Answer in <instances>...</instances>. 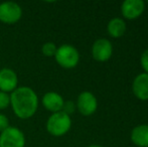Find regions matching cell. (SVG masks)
Wrapping results in <instances>:
<instances>
[{
  "label": "cell",
  "mask_w": 148,
  "mask_h": 147,
  "mask_svg": "<svg viewBox=\"0 0 148 147\" xmlns=\"http://www.w3.org/2000/svg\"><path fill=\"white\" fill-rule=\"evenodd\" d=\"M38 96L30 87H18L10 94V107L14 115L21 120L33 117L38 109Z\"/></svg>",
  "instance_id": "obj_1"
},
{
  "label": "cell",
  "mask_w": 148,
  "mask_h": 147,
  "mask_svg": "<svg viewBox=\"0 0 148 147\" xmlns=\"http://www.w3.org/2000/svg\"><path fill=\"white\" fill-rule=\"evenodd\" d=\"M72 127V118L62 111L53 113L45 124L47 131L53 137H62L66 135Z\"/></svg>",
  "instance_id": "obj_2"
},
{
  "label": "cell",
  "mask_w": 148,
  "mask_h": 147,
  "mask_svg": "<svg viewBox=\"0 0 148 147\" xmlns=\"http://www.w3.org/2000/svg\"><path fill=\"white\" fill-rule=\"evenodd\" d=\"M55 59L60 67L66 70L74 69L80 62V53L72 44H62L58 46Z\"/></svg>",
  "instance_id": "obj_3"
},
{
  "label": "cell",
  "mask_w": 148,
  "mask_h": 147,
  "mask_svg": "<svg viewBox=\"0 0 148 147\" xmlns=\"http://www.w3.org/2000/svg\"><path fill=\"white\" fill-rule=\"evenodd\" d=\"M26 138L23 131L9 126L0 133V147H25Z\"/></svg>",
  "instance_id": "obj_4"
},
{
  "label": "cell",
  "mask_w": 148,
  "mask_h": 147,
  "mask_svg": "<svg viewBox=\"0 0 148 147\" xmlns=\"http://www.w3.org/2000/svg\"><path fill=\"white\" fill-rule=\"evenodd\" d=\"M22 8L18 3L6 1L0 3V22L4 24H15L22 17Z\"/></svg>",
  "instance_id": "obj_5"
},
{
  "label": "cell",
  "mask_w": 148,
  "mask_h": 147,
  "mask_svg": "<svg viewBox=\"0 0 148 147\" xmlns=\"http://www.w3.org/2000/svg\"><path fill=\"white\" fill-rule=\"evenodd\" d=\"M76 106L83 116H91L97 111L98 101L93 93L89 91L82 92L78 96Z\"/></svg>",
  "instance_id": "obj_6"
},
{
  "label": "cell",
  "mask_w": 148,
  "mask_h": 147,
  "mask_svg": "<svg viewBox=\"0 0 148 147\" xmlns=\"http://www.w3.org/2000/svg\"><path fill=\"white\" fill-rule=\"evenodd\" d=\"M92 57L97 62H107L113 53L112 42L107 38H99L92 45Z\"/></svg>",
  "instance_id": "obj_7"
},
{
  "label": "cell",
  "mask_w": 148,
  "mask_h": 147,
  "mask_svg": "<svg viewBox=\"0 0 148 147\" xmlns=\"http://www.w3.org/2000/svg\"><path fill=\"white\" fill-rule=\"evenodd\" d=\"M18 88V77L15 71L10 68H3L0 70V91L7 94Z\"/></svg>",
  "instance_id": "obj_8"
},
{
  "label": "cell",
  "mask_w": 148,
  "mask_h": 147,
  "mask_svg": "<svg viewBox=\"0 0 148 147\" xmlns=\"http://www.w3.org/2000/svg\"><path fill=\"white\" fill-rule=\"evenodd\" d=\"M145 10V2L142 0H125L121 5V13L126 19H136Z\"/></svg>",
  "instance_id": "obj_9"
},
{
  "label": "cell",
  "mask_w": 148,
  "mask_h": 147,
  "mask_svg": "<svg viewBox=\"0 0 148 147\" xmlns=\"http://www.w3.org/2000/svg\"><path fill=\"white\" fill-rule=\"evenodd\" d=\"M64 100L62 95H60L57 92H47L42 96L41 99V104L43 108L49 112L57 113L62 110Z\"/></svg>",
  "instance_id": "obj_10"
},
{
  "label": "cell",
  "mask_w": 148,
  "mask_h": 147,
  "mask_svg": "<svg viewBox=\"0 0 148 147\" xmlns=\"http://www.w3.org/2000/svg\"><path fill=\"white\" fill-rule=\"evenodd\" d=\"M132 92L137 99L148 100V74H139L132 83Z\"/></svg>",
  "instance_id": "obj_11"
},
{
  "label": "cell",
  "mask_w": 148,
  "mask_h": 147,
  "mask_svg": "<svg viewBox=\"0 0 148 147\" xmlns=\"http://www.w3.org/2000/svg\"><path fill=\"white\" fill-rule=\"evenodd\" d=\"M131 141L138 147H148V125H138L131 131Z\"/></svg>",
  "instance_id": "obj_12"
},
{
  "label": "cell",
  "mask_w": 148,
  "mask_h": 147,
  "mask_svg": "<svg viewBox=\"0 0 148 147\" xmlns=\"http://www.w3.org/2000/svg\"><path fill=\"white\" fill-rule=\"evenodd\" d=\"M107 31L111 37L113 38H118L124 36L126 31V23L122 18L115 17L109 21L107 25Z\"/></svg>",
  "instance_id": "obj_13"
},
{
  "label": "cell",
  "mask_w": 148,
  "mask_h": 147,
  "mask_svg": "<svg viewBox=\"0 0 148 147\" xmlns=\"http://www.w3.org/2000/svg\"><path fill=\"white\" fill-rule=\"evenodd\" d=\"M58 46L53 41H47L45 42L41 46V53L47 57H55L56 53H57Z\"/></svg>",
  "instance_id": "obj_14"
},
{
  "label": "cell",
  "mask_w": 148,
  "mask_h": 147,
  "mask_svg": "<svg viewBox=\"0 0 148 147\" xmlns=\"http://www.w3.org/2000/svg\"><path fill=\"white\" fill-rule=\"evenodd\" d=\"M10 106V94L0 91V111L5 110Z\"/></svg>",
  "instance_id": "obj_15"
},
{
  "label": "cell",
  "mask_w": 148,
  "mask_h": 147,
  "mask_svg": "<svg viewBox=\"0 0 148 147\" xmlns=\"http://www.w3.org/2000/svg\"><path fill=\"white\" fill-rule=\"evenodd\" d=\"M77 109L76 103L73 101H64V106H62V112L66 114H68L69 116H71Z\"/></svg>",
  "instance_id": "obj_16"
},
{
  "label": "cell",
  "mask_w": 148,
  "mask_h": 147,
  "mask_svg": "<svg viewBox=\"0 0 148 147\" xmlns=\"http://www.w3.org/2000/svg\"><path fill=\"white\" fill-rule=\"evenodd\" d=\"M140 65L144 72L148 74V49H145L140 57Z\"/></svg>",
  "instance_id": "obj_17"
},
{
  "label": "cell",
  "mask_w": 148,
  "mask_h": 147,
  "mask_svg": "<svg viewBox=\"0 0 148 147\" xmlns=\"http://www.w3.org/2000/svg\"><path fill=\"white\" fill-rule=\"evenodd\" d=\"M9 120H8L7 116L0 113V133L2 131H4L7 127H9Z\"/></svg>",
  "instance_id": "obj_18"
},
{
  "label": "cell",
  "mask_w": 148,
  "mask_h": 147,
  "mask_svg": "<svg viewBox=\"0 0 148 147\" xmlns=\"http://www.w3.org/2000/svg\"><path fill=\"white\" fill-rule=\"evenodd\" d=\"M87 147H103V146L98 145V144H92V145H89V146H87Z\"/></svg>",
  "instance_id": "obj_19"
},
{
  "label": "cell",
  "mask_w": 148,
  "mask_h": 147,
  "mask_svg": "<svg viewBox=\"0 0 148 147\" xmlns=\"http://www.w3.org/2000/svg\"><path fill=\"white\" fill-rule=\"evenodd\" d=\"M147 3H148V1H147Z\"/></svg>",
  "instance_id": "obj_20"
}]
</instances>
